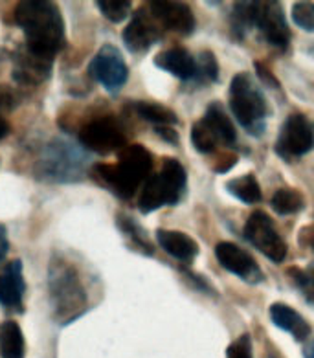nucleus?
Listing matches in <instances>:
<instances>
[{
	"label": "nucleus",
	"mask_w": 314,
	"mask_h": 358,
	"mask_svg": "<svg viewBox=\"0 0 314 358\" xmlns=\"http://www.w3.org/2000/svg\"><path fill=\"white\" fill-rule=\"evenodd\" d=\"M219 78V64H217L215 55L211 52H202L197 55V72L193 81L199 83H213Z\"/></svg>",
	"instance_id": "bb28decb"
},
{
	"label": "nucleus",
	"mask_w": 314,
	"mask_h": 358,
	"mask_svg": "<svg viewBox=\"0 0 314 358\" xmlns=\"http://www.w3.org/2000/svg\"><path fill=\"white\" fill-rule=\"evenodd\" d=\"M162 26L152 19L149 10L142 8V10H138L134 13L131 22L125 26V30L122 34L123 45L133 54H143L162 39Z\"/></svg>",
	"instance_id": "f8f14e48"
},
{
	"label": "nucleus",
	"mask_w": 314,
	"mask_h": 358,
	"mask_svg": "<svg viewBox=\"0 0 314 358\" xmlns=\"http://www.w3.org/2000/svg\"><path fill=\"white\" fill-rule=\"evenodd\" d=\"M134 110L140 118L145 122L155 123L157 127H173L177 125L178 118L177 114L173 113L171 108L164 107L160 103H151V101H136L134 103Z\"/></svg>",
	"instance_id": "4be33fe9"
},
{
	"label": "nucleus",
	"mask_w": 314,
	"mask_h": 358,
	"mask_svg": "<svg viewBox=\"0 0 314 358\" xmlns=\"http://www.w3.org/2000/svg\"><path fill=\"white\" fill-rule=\"evenodd\" d=\"M79 145L96 155H110L129 145L127 133L114 116H99L87 122L79 131Z\"/></svg>",
	"instance_id": "0eeeda50"
},
{
	"label": "nucleus",
	"mask_w": 314,
	"mask_h": 358,
	"mask_svg": "<svg viewBox=\"0 0 314 358\" xmlns=\"http://www.w3.org/2000/svg\"><path fill=\"white\" fill-rule=\"evenodd\" d=\"M187 175L186 169L175 158L164 160L160 173H155L142 186L138 196V210L142 213H151L162 206L178 204L186 192Z\"/></svg>",
	"instance_id": "39448f33"
},
{
	"label": "nucleus",
	"mask_w": 314,
	"mask_h": 358,
	"mask_svg": "<svg viewBox=\"0 0 314 358\" xmlns=\"http://www.w3.org/2000/svg\"><path fill=\"white\" fill-rule=\"evenodd\" d=\"M26 294L22 261L13 259L0 272V305L8 310H20Z\"/></svg>",
	"instance_id": "2eb2a0df"
},
{
	"label": "nucleus",
	"mask_w": 314,
	"mask_h": 358,
	"mask_svg": "<svg viewBox=\"0 0 314 358\" xmlns=\"http://www.w3.org/2000/svg\"><path fill=\"white\" fill-rule=\"evenodd\" d=\"M255 28L269 45L285 50L290 43V30L280 2H255Z\"/></svg>",
	"instance_id": "9b49d317"
},
{
	"label": "nucleus",
	"mask_w": 314,
	"mask_h": 358,
	"mask_svg": "<svg viewBox=\"0 0 314 358\" xmlns=\"http://www.w3.org/2000/svg\"><path fill=\"white\" fill-rule=\"evenodd\" d=\"M245 237L252 246L269 257L272 263H283L287 257V243L280 236L274 221L265 211H254L245 224Z\"/></svg>",
	"instance_id": "6e6552de"
},
{
	"label": "nucleus",
	"mask_w": 314,
	"mask_h": 358,
	"mask_svg": "<svg viewBox=\"0 0 314 358\" xmlns=\"http://www.w3.org/2000/svg\"><path fill=\"white\" fill-rule=\"evenodd\" d=\"M10 252V239H8V228L0 222V261H4V257Z\"/></svg>",
	"instance_id": "72a5a7b5"
},
{
	"label": "nucleus",
	"mask_w": 314,
	"mask_h": 358,
	"mask_svg": "<svg viewBox=\"0 0 314 358\" xmlns=\"http://www.w3.org/2000/svg\"><path fill=\"white\" fill-rule=\"evenodd\" d=\"M158 245L162 246V250L173 255L175 259L192 263L199 254V245L186 234L177 230H158L157 231Z\"/></svg>",
	"instance_id": "a211bd4d"
},
{
	"label": "nucleus",
	"mask_w": 314,
	"mask_h": 358,
	"mask_svg": "<svg viewBox=\"0 0 314 358\" xmlns=\"http://www.w3.org/2000/svg\"><path fill=\"white\" fill-rule=\"evenodd\" d=\"M0 357L2 358H24L26 342L22 329L13 320H6L0 324Z\"/></svg>",
	"instance_id": "aec40b11"
},
{
	"label": "nucleus",
	"mask_w": 314,
	"mask_h": 358,
	"mask_svg": "<svg viewBox=\"0 0 314 358\" xmlns=\"http://www.w3.org/2000/svg\"><path fill=\"white\" fill-rule=\"evenodd\" d=\"M192 142L193 148L199 152H211L215 151L217 142H221V140L204 120H199L192 127Z\"/></svg>",
	"instance_id": "a878e982"
},
{
	"label": "nucleus",
	"mask_w": 314,
	"mask_h": 358,
	"mask_svg": "<svg viewBox=\"0 0 314 358\" xmlns=\"http://www.w3.org/2000/svg\"><path fill=\"white\" fill-rule=\"evenodd\" d=\"M314 148V123L305 114L294 113L285 120L278 134L276 152L283 160L307 155Z\"/></svg>",
	"instance_id": "1a4fd4ad"
},
{
	"label": "nucleus",
	"mask_w": 314,
	"mask_h": 358,
	"mask_svg": "<svg viewBox=\"0 0 314 358\" xmlns=\"http://www.w3.org/2000/svg\"><path fill=\"white\" fill-rule=\"evenodd\" d=\"M155 64L182 81H193L197 72V59L186 48H169L155 57Z\"/></svg>",
	"instance_id": "f3484780"
},
{
	"label": "nucleus",
	"mask_w": 314,
	"mask_h": 358,
	"mask_svg": "<svg viewBox=\"0 0 314 358\" xmlns=\"http://www.w3.org/2000/svg\"><path fill=\"white\" fill-rule=\"evenodd\" d=\"M215 255L222 268L236 274L241 280L248 281V283H259L263 280V272H261L259 265L241 246L222 241L215 246Z\"/></svg>",
	"instance_id": "ddd939ff"
},
{
	"label": "nucleus",
	"mask_w": 314,
	"mask_h": 358,
	"mask_svg": "<svg viewBox=\"0 0 314 358\" xmlns=\"http://www.w3.org/2000/svg\"><path fill=\"white\" fill-rule=\"evenodd\" d=\"M131 2L129 0H98L96 8L99 13L110 22H122L131 13Z\"/></svg>",
	"instance_id": "c85d7f7f"
},
{
	"label": "nucleus",
	"mask_w": 314,
	"mask_h": 358,
	"mask_svg": "<svg viewBox=\"0 0 314 358\" xmlns=\"http://www.w3.org/2000/svg\"><path fill=\"white\" fill-rule=\"evenodd\" d=\"M228 358H252V340L248 334H241L239 338L230 343L226 349Z\"/></svg>",
	"instance_id": "2f4dec72"
},
{
	"label": "nucleus",
	"mask_w": 314,
	"mask_h": 358,
	"mask_svg": "<svg viewBox=\"0 0 314 358\" xmlns=\"http://www.w3.org/2000/svg\"><path fill=\"white\" fill-rule=\"evenodd\" d=\"M149 13L152 19L157 20L158 24L162 26V30L177 31L182 35L193 34L197 26L195 15H193L192 8L184 2H151L149 4Z\"/></svg>",
	"instance_id": "4468645a"
},
{
	"label": "nucleus",
	"mask_w": 314,
	"mask_h": 358,
	"mask_svg": "<svg viewBox=\"0 0 314 358\" xmlns=\"http://www.w3.org/2000/svg\"><path fill=\"white\" fill-rule=\"evenodd\" d=\"M10 134V123L6 122L4 118H0V140H4Z\"/></svg>",
	"instance_id": "c9c22d12"
},
{
	"label": "nucleus",
	"mask_w": 314,
	"mask_h": 358,
	"mask_svg": "<svg viewBox=\"0 0 314 358\" xmlns=\"http://www.w3.org/2000/svg\"><path fill=\"white\" fill-rule=\"evenodd\" d=\"M118 226L125 236L131 237V243H133L134 246H138L143 254H148V255L152 254V246L149 245L148 237L143 236L142 228H140V226H138L131 217L118 215Z\"/></svg>",
	"instance_id": "cd10ccee"
},
{
	"label": "nucleus",
	"mask_w": 314,
	"mask_h": 358,
	"mask_svg": "<svg viewBox=\"0 0 314 358\" xmlns=\"http://www.w3.org/2000/svg\"><path fill=\"white\" fill-rule=\"evenodd\" d=\"M305 358H314V342L313 343H311V345H309V348H307V349H305Z\"/></svg>",
	"instance_id": "e433bc0d"
},
{
	"label": "nucleus",
	"mask_w": 314,
	"mask_h": 358,
	"mask_svg": "<svg viewBox=\"0 0 314 358\" xmlns=\"http://www.w3.org/2000/svg\"><path fill=\"white\" fill-rule=\"evenodd\" d=\"M270 320L276 327H280L281 331H287L294 336L298 342H304L311 334V325L305 322V318L299 313H296L292 307L285 303H274L269 310Z\"/></svg>",
	"instance_id": "6ab92c4d"
},
{
	"label": "nucleus",
	"mask_w": 314,
	"mask_h": 358,
	"mask_svg": "<svg viewBox=\"0 0 314 358\" xmlns=\"http://www.w3.org/2000/svg\"><path fill=\"white\" fill-rule=\"evenodd\" d=\"M254 69H255V72H257V74H259V78L263 79V81H265L266 85H272V87H276V89H278V79L274 78V76L270 74V70L269 69H265V66H263V64L261 63H254Z\"/></svg>",
	"instance_id": "473e14b6"
},
{
	"label": "nucleus",
	"mask_w": 314,
	"mask_h": 358,
	"mask_svg": "<svg viewBox=\"0 0 314 358\" xmlns=\"http://www.w3.org/2000/svg\"><path fill=\"white\" fill-rule=\"evenodd\" d=\"M226 189L230 195H234L237 201L245 202V204H255V202L261 201V187L257 178L248 173L245 177L231 178L228 184H226Z\"/></svg>",
	"instance_id": "5701e85b"
},
{
	"label": "nucleus",
	"mask_w": 314,
	"mask_h": 358,
	"mask_svg": "<svg viewBox=\"0 0 314 358\" xmlns=\"http://www.w3.org/2000/svg\"><path fill=\"white\" fill-rule=\"evenodd\" d=\"M13 19L24 31L26 48L31 54L54 61L64 48V20L59 8L48 0H24L13 11Z\"/></svg>",
	"instance_id": "f257e3e1"
},
{
	"label": "nucleus",
	"mask_w": 314,
	"mask_h": 358,
	"mask_svg": "<svg viewBox=\"0 0 314 358\" xmlns=\"http://www.w3.org/2000/svg\"><path fill=\"white\" fill-rule=\"evenodd\" d=\"M292 20L305 31H314V2H294Z\"/></svg>",
	"instance_id": "c756f323"
},
{
	"label": "nucleus",
	"mask_w": 314,
	"mask_h": 358,
	"mask_svg": "<svg viewBox=\"0 0 314 358\" xmlns=\"http://www.w3.org/2000/svg\"><path fill=\"white\" fill-rule=\"evenodd\" d=\"M152 155L140 143H131L120 151L116 164H96L90 169V177L99 186L107 187L114 195L129 201L138 187L143 186L152 173Z\"/></svg>",
	"instance_id": "f03ea898"
},
{
	"label": "nucleus",
	"mask_w": 314,
	"mask_h": 358,
	"mask_svg": "<svg viewBox=\"0 0 314 358\" xmlns=\"http://www.w3.org/2000/svg\"><path fill=\"white\" fill-rule=\"evenodd\" d=\"M204 122L210 125L215 134L219 136L221 142H224L226 145H231V143H236L237 140V133H236V127H234V123L231 120L228 118V114L226 110L222 108L221 103H211L208 107L206 114H204Z\"/></svg>",
	"instance_id": "412c9836"
},
{
	"label": "nucleus",
	"mask_w": 314,
	"mask_h": 358,
	"mask_svg": "<svg viewBox=\"0 0 314 358\" xmlns=\"http://www.w3.org/2000/svg\"><path fill=\"white\" fill-rule=\"evenodd\" d=\"M230 108L237 122L252 136H261L269 116L265 94L248 74H237L230 83Z\"/></svg>",
	"instance_id": "423d86ee"
},
{
	"label": "nucleus",
	"mask_w": 314,
	"mask_h": 358,
	"mask_svg": "<svg viewBox=\"0 0 314 358\" xmlns=\"http://www.w3.org/2000/svg\"><path fill=\"white\" fill-rule=\"evenodd\" d=\"M270 206L280 215H292V213L304 210V195L296 189H290V187H281L272 196Z\"/></svg>",
	"instance_id": "b1692460"
},
{
	"label": "nucleus",
	"mask_w": 314,
	"mask_h": 358,
	"mask_svg": "<svg viewBox=\"0 0 314 358\" xmlns=\"http://www.w3.org/2000/svg\"><path fill=\"white\" fill-rule=\"evenodd\" d=\"M290 274L294 278L298 289L304 292L305 299L314 305V265H309L307 268L301 270L292 268L290 270Z\"/></svg>",
	"instance_id": "7c9ffc66"
},
{
	"label": "nucleus",
	"mask_w": 314,
	"mask_h": 358,
	"mask_svg": "<svg viewBox=\"0 0 314 358\" xmlns=\"http://www.w3.org/2000/svg\"><path fill=\"white\" fill-rule=\"evenodd\" d=\"M89 157L81 145L64 138H54L46 143L34 166L37 180L48 184H72L87 175Z\"/></svg>",
	"instance_id": "7ed1b4c3"
},
{
	"label": "nucleus",
	"mask_w": 314,
	"mask_h": 358,
	"mask_svg": "<svg viewBox=\"0 0 314 358\" xmlns=\"http://www.w3.org/2000/svg\"><path fill=\"white\" fill-rule=\"evenodd\" d=\"M48 287L55 320L59 324H72L85 313L89 296L79 280V274L70 263L64 259H54L50 263Z\"/></svg>",
	"instance_id": "20e7f679"
},
{
	"label": "nucleus",
	"mask_w": 314,
	"mask_h": 358,
	"mask_svg": "<svg viewBox=\"0 0 314 358\" xmlns=\"http://www.w3.org/2000/svg\"><path fill=\"white\" fill-rule=\"evenodd\" d=\"M89 76L108 94H118L129 79L127 63L116 46L105 45L98 50L89 64Z\"/></svg>",
	"instance_id": "9d476101"
},
{
	"label": "nucleus",
	"mask_w": 314,
	"mask_h": 358,
	"mask_svg": "<svg viewBox=\"0 0 314 358\" xmlns=\"http://www.w3.org/2000/svg\"><path fill=\"white\" fill-rule=\"evenodd\" d=\"M255 24V2H236L231 11V30L237 37H243L246 30Z\"/></svg>",
	"instance_id": "393cba45"
},
{
	"label": "nucleus",
	"mask_w": 314,
	"mask_h": 358,
	"mask_svg": "<svg viewBox=\"0 0 314 358\" xmlns=\"http://www.w3.org/2000/svg\"><path fill=\"white\" fill-rule=\"evenodd\" d=\"M54 61L39 57L31 54L30 50L24 48L15 57V69H13V79L20 85H41L50 78Z\"/></svg>",
	"instance_id": "dca6fc26"
},
{
	"label": "nucleus",
	"mask_w": 314,
	"mask_h": 358,
	"mask_svg": "<svg viewBox=\"0 0 314 358\" xmlns=\"http://www.w3.org/2000/svg\"><path fill=\"white\" fill-rule=\"evenodd\" d=\"M157 133L169 143H177L178 142V134L175 133V129L171 127H157Z\"/></svg>",
	"instance_id": "f704fd0d"
}]
</instances>
